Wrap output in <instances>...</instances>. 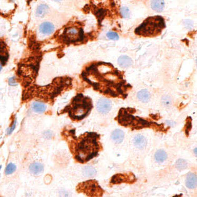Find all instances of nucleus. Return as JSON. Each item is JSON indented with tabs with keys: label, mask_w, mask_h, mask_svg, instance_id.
<instances>
[{
	"label": "nucleus",
	"mask_w": 197,
	"mask_h": 197,
	"mask_svg": "<svg viewBox=\"0 0 197 197\" xmlns=\"http://www.w3.org/2000/svg\"><path fill=\"white\" fill-rule=\"evenodd\" d=\"M82 77L95 90L107 97L125 99L132 89L124 78V72L109 63L92 64L83 72Z\"/></svg>",
	"instance_id": "nucleus-1"
},
{
	"label": "nucleus",
	"mask_w": 197,
	"mask_h": 197,
	"mask_svg": "<svg viewBox=\"0 0 197 197\" xmlns=\"http://www.w3.org/2000/svg\"><path fill=\"white\" fill-rule=\"evenodd\" d=\"M63 136L65 138L69 149L76 160L84 164L90 161L102 150L100 135L94 132H86L76 136L74 130L64 131Z\"/></svg>",
	"instance_id": "nucleus-2"
},
{
	"label": "nucleus",
	"mask_w": 197,
	"mask_h": 197,
	"mask_svg": "<svg viewBox=\"0 0 197 197\" xmlns=\"http://www.w3.org/2000/svg\"><path fill=\"white\" fill-rule=\"evenodd\" d=\"M136 109L133 108H122L119 110L117 116L115 118L118 123L122 126L131 129V130H140L144 128H151L154 131L166 133L170 127H164V124H158L149 119H144L134 116Z\"/></svg>",
	"instance_id": "nucleus-3"
},
{
	"label": "nucleus",
	"mask_w": 197,
	"mask_h": 197,
	"mask_svg": "<svg viewBox=\"0 0 197 197\" xmlns=\"http://www.w3.org/2000/svg\"><path fill=\"white\" fill-rule=\"evenodd\" d=\"M93 107L91 98L84 96L83 94H78L74 97L62 113H67L72 120L80 121L89 115Z\"/></svg>",
	"instance_id": "nucleus-4"
},
{
	"label": "nucleus",
	"mask_w": 197,
	"mask_h": 197,
	"mask_svg": "<svg viewBox=\"0 0 197 197\" xmlns=\"http://www.w3.org/2000/svg\"><path fill=\"white\" fill-rule=\"evenodd\" d=\"M166 28L164 18L159 15L148 17L137 27L135 33L138 36L154 38L161 34Z\"/></svg>",
	"instance_id": "nucleus-5"
},
{
	"label": "nucleus",
	"mask_w": 197,
	"mask_h": 197,
	"mask_svg": "<svg viewBox=\"0 0 197 197\" xmlns=\"http://www.w3.org/2000/svg\"><path fill=\"white\" fill-rule=\"evenodd\" d=\"M78 193H83L88 197H102L105 191L96 180H89L81 182L76 187Z\"/></svg>",
	"instance_id": "nucleus-6"
},
{
	"label": "nucleus",
	"mask_w": 197,
	"mask_h": 197,
	"mask_svg": "<svg viewBox=\"0 0 197 197\" xmlns=\"http://www.w3.org/2000/svg\"><path fill=\"white\" fill-rule=\"evenodd\" d=\"M136 178L133 173L117 174L113 176L110 180L112 184H119L123 183L133 184L136 181Z\"/></svg>",
	"instance_id": "nucleus-7"
},
{
	"label": "nucleus",
	"mask_w": 197,
	"mask_h": 197,
	"mask_svg": "<svg viewBox=\"0 0 197 197\" xmlns=\"http://www.w3.org/2000/svg\"><path fill=\"white\" fill-rule=\"evenodd\" d=\"M66 35L70 41H82L84 39V32L82 28H68Z\"/></svg>",
	"instance_id": "nucleus-8"
},
{
	"label": "nucleus",
	"mask_w": 197,
	"mask_h": 197,
	"mask_svg": "<svg viewBox=\"0 0 197 197\" xmlns=\"http://www.w3.org/2000/svg\"><path fill=\"white\" fill-rule=\"evenodd\" d=\"M112 108V103L110 100L106 98H101L98 101L97 109L102 114L108 113Z\"/></svg>",
	"instance_id": "nucleus-9"
},
{
	"label": "nucleus",
	"mask_w": 197,
	"mask_h": 197,
	"mask_svg": "<svg viewBox=\"0 0 197 197\" xmlns=\"http://www.w3.org/2000/svg\"><path fill=\"white\" fill-rule=\"evenodd\" d=\"M54 25L48 22H45L40 25L39 31L44 35H51L54 32Z\"/></svg>",
	"instance_id": "nucleus-10"
},
{
	"label": "nucleus",
	"mask_w": 197,
	"mask_h": 197,
	"mask_svg": "<svg viewBox=\"0 0 197 197\" xmlns=\"http://www.w3.org/2000/svg\"><path fill=\"white\" fill-rule=\"evenodd\" d=\"M186 186L189 189H194L197 186V177L194 174L190 173L188 174L186 179Z\"/></svg>",
	"instance_id": "nucleus-11"
},
{
	"label": "nucleus",
	"mask_w": 197,
	"mask_h": 197,
	"mask_svg": "<svg viewBox=\"0 0 197 197\" xmlns=\"http://www.w3.org/2000/svg\"><path fill=\"white\" fill-rule=\"evenodd\" d=\"M134 144L135 146L140 149L146 146L147 141L146 138L141 135H137L135 137L134 139Z\"/></svg>",
	"instance_id": "nucleus-12"
},
{
	"label": "nucleus",
	"mask_w": 197,
	"mask_h": 197,
	"mask_svg": "<svg viewBox=\"0 0 197 197\" xmlns=\"http://www.w3.org/2000/svg\"><path fill=\"white\" fill-rule=\"evenodd\" d=\"M118 63L120 67L123 68H127L132 65L133 61L129 57L126 55H123L120 56L118 58Z\"/></svg>",
	"instance_id": "nucleus-13"
},
{
	"label": "nucleus",
	"mask_w": 197,
	"mask_h": 197,
	"mask_svg": "<svg viewBox=\"0 0 197 197\" xmlns=\"http://www.w3.org/2000/svg\"><path fill=\"white\" fill-rule=\"evenodd\" d=\"M164 0H153L151 3V8L154 11L161 12L164 9Z\"/></svg>",
	"instance_id": "nucleus-14"
},
{
	"label": "nucleus",
	"mask_w": 197,
	"mask_h": 197,
	"mask_svg": "<svg viewBox=\"0 0 197 197\" xmlns=\"http://www.w3.org/2000/svg\"><path fill=\"white\" fill-rule=\"evenodd\" d=\"M124 133L121 130L116 129L112 133V139L116 143H122L124 139Z\"/></svg>",
	"instance_id": "nucleus-15"
},
{
	"label": "nucleus",
	"mask_w": 197,
	"mask_h": 197,
	"mask_svg": "<svg viewBox=\"0 0 197 197\" xmlns=\"http://www.w3.org/2000/svg\"><path fill=\"white\" fill-rule=\"evenodd\" d=\"M49 10V7L45 4H41L36 8V15L38 18H43L47 14Z\"/></svg>",
	"instance_id": "nucleus-16"
},
{
	"label": "nucleus",
	"mask_w": 197,
	"mask_h": 197,
	"mask_svg": "<svg viewBox=\"0 0 197 197\" xmlns=\"http://www.w3.org/2000/svg\"><path fill=\"white\" fill-rule=\"evenodd\" d=\"M32 109L36 113H42L46 110V106L42 102H34L32 105Z\"/></svg>",
	"instance_id": "nucleus-17"
},
{
	"label": "nucleus",
	"mask_w": 197,
	"mask_h": 197,
	"mask_svg": "<svg viewBox=\"0 0 197 197\" xmlns=\"http://www.w3.org/2000/svg\"><path fill=\"white\" fill-rule=\"evenodd\" d=\"M44 170L43 164L38 163H34L30 166V170L32 174H38L41 173Z\"/></svg>",
	"instance_id": "nucleus-18"
},
{
	"label": "nucleus",
	"mask_w": 197,
	"mask_h": 197,
	"mask_svg": "<svg viewBox=\"0 0 197 197\" xmlns=\"http://www.w3.org/2000/svg\"><path fill=\"white\" fill-rule=\"evenodd\" d=\"M8 58V53L6 48V46L3 43H0V60L4 64Z\"/></svg>",
	"instance_id": "nucleus-19"
},
{
	"label": "nucleus",
	"mask_w": 197,
	"mask_h": 197,
	"mask_svg": "<svg viewBox=\"0 0 197 197\" xmlns=\"http://www.w3.org/2000/svg\"><path fill=\"white\" fill-rule=\"evenodd\" d=\"M137 97L139 100L143 103H147L149 100L150 95L146 89H142L140 90L137 94Z\"/></svg>",
	"instance_id": "nucleus-20"
},
{
	"label": "nucleus",
	"mask_w": 197,
	"mask_h": 197,
	"mask_svg": "<svg viewBox=\"0 0 197 197\" xmlns=\"http://www.w3.org/2000/svg\"><path fill=\"white\" fill-rule=\"evenodd\" d=\"M167 158V154L163 150H159L155 154V159L159 163H163Z\"/></svg>",
	"instance_id": "nucleus-21"
},
{
	"label": "nucleus",
	"mask_w": 197,
	"mask_h": 197,
	"mask_svg": "<svg viewBox=\"0 0 197 197\" xmlns=\"http://www.w3.org/2000/svg\"><path fill=\"white\" fill-rule=\"evenodd\" d=\"M83 172H84V175L87 177H94L97 174V171L95 169L91 166H87L84 168Z\"/></svg>",
	"instance_id": "nucleus-22"
},
{
	"label": "nucleus",
	"mask_w": 197,
	"mask_h": 197,
	"mask_svg": "<svg viewBox=\"0 0 197 197\" xmlns=\"http://www.w3.org/2000/svg\"><path fill=\"white\" fill-rule=\"evenodd\" d=\"M176 167L179 170L186 169L187 167V163L184 160L179 159L176 162Z\"/></svg>",
	"instance_id": "nucleus-23"
},
{
	"label": "nucleus",
	"mask_w": 197,
	"mask_h": 197,
	"mask_svg": "<svg viewBox=\"0 0 197 197\" xmlns=\"http://www.w3.org/2000/svg\"><path fill=\"white\" fill-rule=\"evenodd\" d=\"M186 124L185 125V134L187 136H188L189 135V131H190L191 127H192V123H191V121H192V119L190 117H188L186 119Z\"/></svg>",
	"instance_id": "nucleus-24"
},
{
	"label": "nucleus",
	"mask_w": 197,
	"mask_h": 197,
	"mask_svg": "<svg viewBox=\"0 0 197 197\" xmlns=\"http://www.w3.org/2000/svg\"><path fill=\"white\" fill-rule=\"evenodd\" d=\"M17 167L15 164H13L12 163H10L8 164L6 169H5V174L7 175L13 174L15 170H16Z\"/></svg>",
	"instance_id": "nucleus-25"
},
{
	"label": "nucleus",
	"mask_w": 197,
	"mask_h": 197,
	"mask_svg": "<svg viewBox=\"0 0 197 197\" xmlns=\"http://www.w3.org/2000/svg\"><path fill=\"white\" fill-rule=\"evenodd\" d=\"M120 13L122 17L124 18H128L129 17L130 11L127 7H124L120 10Z\"/></svg>",
	"instance_id": "nucleus-26"
},
{
	"label": "nucleus",
	"mask_w": 197,
	"mask_h": 197,
	"mask_svg": "<svg viewBox=\"0 0 197 197\" xmlns=\"http://www.w3.org/2000/svg\"><path fill=\"white\" fill-rule=\"evenodd\" d=\"M107 37L109 39L113 40H118L119 39V35L117 33L114 32H109L107 34Z\"/></svg>",
	"instance_id": "nucleus-27"
},
{
	"label": "nucleus",
	"mask_w": 197,
	"mask_h": 197,
	"mask_svg": "<svg viewBox=\"0 0 197 197\" xmlns=\"http://www.w3.org/2000/svg\"><path fill=\"white\" fill-rule=\"evenodd\" d=\"M162 102H163V104L164 106H168L171 103L170 98L169 97H168V96L164 97L163 99H162Z\"/></svg>",
	"instance_id": "nucleus-28"
},
{
	"label": "nucleus",
	"mask_w": 197,
	"mask_h": 197,
	"mask_svg": "<svg viewBox=\"0 0 197 197\" xmlns=\"http://www.w3.org/2000/svg\"><path fill=\"white\" fill-rule=\"evenodd\" d=\"M8 84L11 86H16L18 85L17 81L15 80V77H11L8 79Z\"/></svg>",
	"instance_id": "nucleus-29"
},
{
	"label": "nucleus",
	"mask_w": 197,
	"mask_h": 197,
	"mask_svg": "<svg viewBox=\"0 0 197 197\" xmlns=\"http://www.w3.org/2000/svg\"><path fill=\"white\" fill-rule=\"evenodd\" d=\"M16 124H17V122H16V120H15L14 124H13V125L11 127V128L8 130V135H10L13 132V130H14L15 129V126H16Z\"/></svg>",
	"instance_id": "nucleus-30"
},
{
	"label": "nucleus",
	"mask_w": 197,
	"mask_h": 197,
	"mask_svg": "<svg viewBox=\"0 0 197 197\" xmlns=\"http://www.w3.org/2000/svg\"><path fill=\"white\" fill-rule=\"evenodd\" d=\"M2 69V64L1 63H0V72L1 71Z\"/></svg>",
	"instance_id": "nucleus-31"
},
{
	"label": "nucleus",
	"mask_w": 197,
	"mask_h": 197,
	"mask_svg": "<svg viewBox=\"0 0 197 197\" xmlns=\"http://www.w3.org/2000/svg\"><path fill=\"white\" fill-rule=\"evenodd\" d=\"M53 1H55V2H61L62 0H52Z\"/></svg>",
	"instance_id": "nucleus-32"
},
{
	"label": "nucleus",
	"mask_w": 197,
	"mask_h": 197,
	"mask_svg": "<svg viewBox=\"0 0 197 197\" xmlns=\"http://www.w3.org/2000/svg\"><path fill=\"white\" fill-rule=\"evenodd\" d=\"M1 168H2V166H0V170H1Z\"/></svg>",
	"instance_id": "nucleus-33"
}]
</instances>
